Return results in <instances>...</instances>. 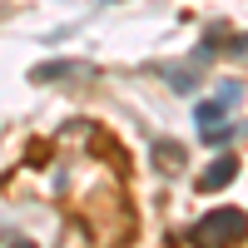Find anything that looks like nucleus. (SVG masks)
<instances>
[{
  "instance_id": "nucleus-2",
  "label": "nucleus",
  "mask_w": 248,
  "mask_h": 248,
  "mask_svg": "<svg viewBox=\"0 0 248 248\" xmlns=\"http://www.w3.org/2000/svg\"><path fill=\"white\" fill-rule=\"evenodd\" d=\"M243 214L238 209H218V214H203L199 223H194V248H233L238 238H243Z\"/></svg>"
},
{
  "instance_id": "nucleus-1",
  "label": "nucleus",
  "mask_w": 248,
  "mask_h": 248,
  "mask_svg": "<svg viewBox=\"0 0 248 248\" xmlns=\"http://www.w3.org/2000/svg\"><path fill=\"white\" fill-rule=\"evenodd\" d=\"M238 94H243V85H238V79H223V85H218V94H214V99H203V105L194 109L199 129H203V139H209L214 149L233 134V129H229V99H238Z\"/></svg>"
},
{
  "instance_id": "nucleus-3",
  "label": "nucleus",
  "mask_w": 248,
  "mask_h": 248,
  "mask_svg": "<svg viewBox=\"0 0 248 248\" xmlns=\"http://www.w3.org/2000/svg\"><path fill=\"white\" fill-rule=\"evenodd\" d=\"M233 174H238V159H233V154H218V159L209 164V169H203L199 189H209V194H214V189H223V184H229Z\"/></svg>"
},
{
  "instance_id": "nucleus-4",
  "label": "nucleus",
  "mask_w": 248,
  "mask_h": 248,
  "mask_svg": "<svg viewBox=\"0 0 248 248\" xmlns=\"http://www.w3.org/2000/svg\"><path fill=\"white\" fill-rule=\"evenodd\" d=\"M154 164H159V174H179V169H184V149L169 144V139H159V144H154Z\"/></svg>"
},
{
  "instance_id": "nucleus-5",
  "label": "nucleus",
  "mask_w": 248,
  "mask_h": 248,
  "mask_svg": "<svg viewBox=\"0 0 248 248\" xmlns=\"http://www.w3.org/2000/svg\"><path fill=\"white\" fill-rule=\"evenodd\" d=\"M229 50H233V55H248V35H238V40H229Z\"/></svg>"
},
{
  "instance_id": "nucleus-6",
  "label": "nucleus",
  "mask_w": 248,
  "mask_h": 248,
  "mask_svg": "<svg viewBox=\"0 0 248 248\" xmlns=\"http://www.w3.org/2000/svg\"><path fill=\"white\" fill-rule=\"evenodd\" d=\"M10 248H35V243H30V238H15V243H10Z\"/></svg>"
}]
</instances>
